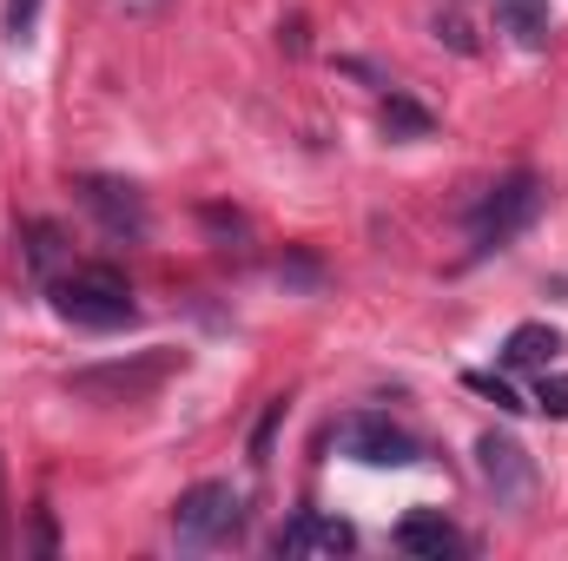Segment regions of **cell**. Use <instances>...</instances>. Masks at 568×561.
<instances>
[{
    "instance_id": "obj_1",
    "label": "cell",
    "mask_w": 568,
    "mask_h": 561,
    "mask_svg": "<svg viewBox=\"0 0 568 561\" xmlns=\"http://www.w3.org/2000/svg\"><path fill=\"white\" fill-rule=\"evenodd\" d=\"M47 297H53V310H60L67 324H80V330H120V324L140 317L133 284L120 278L113 265H67V272L47 278Z\"/></svg>"
},
{
    "instance_id": "obj_2",
    "label": "cell",
    "mask_w": 568,
    "mask_h": 561,
    "mask_svg": "<svg viewBox=\"0 0 568 561\" xmlns=\"http://www.w3.org/2000/svg\"><path fill=\"white\" fill-rule=\"evenodd\" d=\"M536 212H542V178H536V172L496 178V185L476 198V212H469V258H489V252L516 245V238L536 225Z\"/></svg>"
},
{
    "instance_id": "obj_3",
    "label": "cell",
    "mask_w": 568,
    "mask_h": 561,
    "mask_svg": "<svg viewBox=\"0 0 568 561\" xmlns=\"http://www.w3.org/2000/svg\"><path fill=\"white\" fill-rule=\"evenodd\" d=\"M245 529V489L232 482H192L179 502H172V542L179 549H219Z\"/></svg>"
},
{
    "instance_id": "obj_4",
    "label": "cell",
    "mask_w": 568,
    "mask_h": 561,
    "mask_svg": "<svg viewBox=\"0 0 568 561\" xmlns=\"http://www.w3.org/2000/svg\"><path fill=\"white\" fill-rule=\"evenodd\" d=\"M185 357L179 350H140V357H120V364H87V370H73L67 377V390L73 397H87V404H145L172 370H179Z\"/></svg>"
},
{
    "instance_id": "obj_5",
    "label": "cell",
    "mask_w": 568,
    "mask_h": 561,
    "mask_svg": "<svg viewBox=\"0 0 568 561\" xmlns=\"http://www.w3.org/2000/svg\"><path fill=\"white\" fill-rule=\"evenodd\" d=\"M73 192H80V205L93 212V225H100L106 238H120V245H140L145 232H152L145 192L133 185V178H113V172H80V178H73Z\"/></svg>"
},
{
    "instance_id": "obj_6",
    "label": "cell",
    "mask_w": 568,
    "mask_h": 561,
    "mask_svg": "<svg viewBox=\"0 0 568 561\" xmlns=\"http://www.w3.org/2000/svg\"><path fill=\"white\" fill-rule=\"evenodd\" d=\"M337 449L351 462H371V469H410V462H424L417 436L397 429L390 417H377V410H357V417L337 422Z\"/></svg>"
},
{
    "instance_id": "obj_7",
    "label": "cell",
    "mask_w": 568,
    "mask_h": 561,
    "mask_svg": "<svg viewBox=\"0 0 568 561\" xmlns=\"http://www.w3.org/2000/svg\"><path fill=\"white\" fill-rule=\"evenodd\" d=\"M476 469H483L496 509H529L536 502V462H529V449L516 436H496V429L476 436Z\"/></svg>"
},
{
    "instance_id": "obj_8",
    "label": "cell",
    "mask_w": 568,
    "mask_h": 561,
    "mask_svg": "<svg viewBox=\"0 0 568 561\" xmlns=\"http://www.w3.org/2000/svg\"><path fill=\"white\" fill-rule=\"evenodd\" d=\"M357 549V529L351 522H337V516H291L278 536H272V555H291V561H304V555H351Z\"/></svg>"
},
{
    "instance_id": "obj_9",
    "label": "cell",
    "mask_w": 568,
    "mask_h": 561,
    "mask_svg": "<svg viewBox=\"0 0 568 561\" xmlns=\"http://www.w3.org/2000/svg\"><path fill=\"white\" fill-rule=\"evenodd\" d=\"M397 549L417 561H456V555H469V536L456 522H443L436 509H417V516L397 522Z\"/></svg>"
},
{
    "instance_id": "obj_10",
    "label": "cell",
    "mask_w": 568,
    "mask_h": 561,
    "mask_svg": "<svg viewBox=\"0 0 568 561\" xmlns=\"http://www.w3.org/2000/svg\"><path fill=\"white\" fill-rule=\"evenodd\" d=\"M496 27L536 53V47H549V0H496Z\"/></svg>"
},
{
    "instance_id": "obj_11",
    "label": "cell",
    "mask_w": 568,
    "mask_h": 561,
    "mask_svg": "<svg viewBox=\"0 0 568 561\" xmlns=\"http://www.w3.org/2000/svg\"><path fill=\"white\" fill-rule=\"evenodd\" d=\"M562 357V337L549 330V324H523V330H509V344H503V364H516V370H549Z\"/></svg>"
},
{
    "instance_id": "obj_12",
    "label": "cell",
    "mask_w": 568,
    "mask_h": 561,
    "mask_svg": "<svg viewBox=\"0 0 568 561\" xmlns=\"http://www.w3.org/2000/svg\"><path fill=\"white\" fill-rule=\"evenodd\" d=\"M384 133H390V140H429V133H436V120H429L417 100L390 93V100H384Z\"/></svg>"
},
{
    "instance_id": "obj_13",
    "label": "cell",
    "mask_w": 568,
    "mask_h": 561,
    "mask_svg": "<svg viewBox=\"0 0 568 561\" xmlns=\"http://www.w3.org/2000/svg\"><path fill=\"white\" fill-rule=\"evenodd\" d=\"M27 265H33L40 278L67 272V245H60V232H53L47 218H33V225H27Z\"/></svg>"
},
{
    "instance_id": "obj_14",
    "label": "cell",
    "mask_w": 568,
    "mask_h": 561,
    "mask_svg": "<svg viewBox=\"0 0 568 561\" xmlns=\"http://www.w3.org/2000/svg\"><path fill=\"white\" fill-rule=\"evenodd\" d=\"M40 7H47V0H7L0 27H7V40H13V47H27V40H33V27H40Z\"/></svg>"
},
{
    "instance_id": "obj_15",
    "label": "cell",
    "mask_w": 568,
    "mask_h": 561,
    "mask_svg": "<svg viewBox=\"0 0 568 561\" xmlns=\"http://www.w3.org/2000/svg\"><path fill=\"white\" fill-rule=\"evenodd\" d=\"M463 384H469V390H476V397H489V404H496V410H509V417H516V410H529V404H523V397H516V390H509V384H503V377H489V370H469V377H463Z\"/></svg>"
},
{
    "instance_id": "obj_16",
    "label": "cell",
    "mask_w": 568,
    "mask_h": 561,
    "mask_svg": "<svg viewBox=\"0 0 568 561\" xmlns=\"http://www.w3.org/2000/svg\"><path fill=\"white\" fill-rule=\"evenodd\" d=\"M536 410H549V417H568V377L542 370V384H536Z\"/></svg>"
},
{
    "instance_id": "obj_17",
    "label": "cell",
    "mask_w": 568,
    "mask_h": 561,
    "mask_svg": "<svg viewBox=\"0 0 568 561\" xmlns=\"http://www.w3.org/2000/svg\"><path fill=\"white\" fill-rule=\"evenodd\" d=\"M205 225L225 238V252H232V238H245V232H252V225H245L239 212H225V205H205Z\"/></svg>"
},
{
    "instance_id": "obj_18",
    "label": "cell",
    "mask_w": 568,
    "mask_h": 561,
    "mask_svg": "<svg viewBox=\"0 0 568 561\" xmlns=\"http://www.w3.org/2000/svg\"><path fill=\"white\" fill-rule=\"evenodd\" d=\"M278 417H284V404H272V410H265V422L252 429V462H265V456H272V429H278Z\"/></svg>"
},
{
    "instance_id": "obj_19",
    "label": "cell",
    "mask_w": 568,
    "mask_h": 561,
    "mask_svg": "<svg viewBox=\"0 0 568 561\" xmlns=\"http://www.w3.org/2000/svg\"><path fill=\"white\" fill-rule=\"evenodd\" d=\"M436 40H449L456 53H476V33H469V27H463L456 13H449V20H436Z\"/></svg>"
},
{
    "instance_id": "obj_20",
    "label": "cell",
    "mask_w": 568,
    "mask_h": 561,
    "mask_svg": "<svg viewBox=\"0 0 568 561\" xmlns=\"http://www.w3.org/2000/svg\"><path fill=\"white\" fill-rule=\"evenodd\" d=\"M27 549H33V555H53V549H60V536H53V516H47V509H33V542H27Z\"/></svg>"
},
{
    "instance_id": "obj_21",
    "label": "cell",
    "mask_w": 568,
    "mask_h": 561,
    "mask_svg": "<svg viewBox=\"0 0 568 561\" xmlns=\"http://www.w3.org/2000/svg\"><path fill=\"white\" fill-rule=\"evenodd\" d=\"M278 278H291V284H317V265H311V258H291V265H278Z\"/></svg>"
},
{
    "instance_id": "obj_22",
    "label": "cell",
    "mask_w": 568,
    "mask_h": 561,
    "mask_svg": "<svg viewBox=\"0 0 568 561\" xmlns=\"http://www.w3.org/2000/svg\"><path fill=\"white\" fill-rule=\"evenodd\" d=\"M284 33V47H291V53H304V20H297V13H291V27H278Z\"/></svg>"
},
{
    "instance_id": "obj_23",
    "label": "cell",
    "mask_w": 568,
    "mask_h": 561,
    "mask_svg": "<svg viewBox=\"0 0 568 561\" xmlns=\"http://www.w3.org/2000/svg\"><path fill=\"white\" fill-rule=\"evenodd\" d=\"M126 13H159V0H120Z\"/></svg>"
},
{
    "instance_id": "obj_24",
    "label": "cell",
    "mask_w": 568,
    "mask_h": 561,
    "mask_svg": "<svg viewBox=\"0 0 568 561\" xmlns=\"http://www.w3.org/2000/svg\"><path fill=\"white\" fill-rule=\"evenodd\" d=\"M0 555H7V496H0Z\"/></svg>"
}]
</instances>
